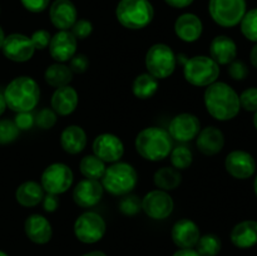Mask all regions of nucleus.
I'll return each instance as SVG.
<instances>
[{"instance_id": "obj_35", "label": "nucleus", "mask_w": 257, "mask_h": 256, "mask_svg": "<svg viewBox=\"0 0 257 256\" xmlns=\"http://www.w3.org/2000/svg\"><path fill=\"white\" fill-rule=\"evenodd\" d=\"M58 122V114L52 108L44 107L34 114V123L38 128L43 131L52 130Z\"/></svg>"}, {"instance_id": "obj_6", "label": "nucleus", "mask_w": 257, "mask_h": 256, "mask_svg": "<svg viewBox=\"0 0 257 256\" xmlns=\"http://www.w3.org/2000/svg\"><path fill=\"white\" fill-rule=\"evenodd\" d=\"M183 78L188 84L206 88L217 82L221 68L210 55H193L188 58L182 67Z\"/></svg>"}, {"instance_id": "obj_7", "label": "nucleus", "mask_w": 257, "mask_h": 256, "mask_svg": "<svg viewBox=\"0 0 257 256\" xmlns=\"http://www.w3.org/2000/svg\"><path fill=\"white\" fill-rule=\"evenodd\" d=\"M145 65L147 73L156 79H167L177 68V57L168 44L155 43L146 52Z\"/></svg>"}, {"instance_id": "obj_20", "label": "nucleus", "mask_w": 257, "mask_h": 256, "mask_svg": "<svg viewBox=\"0 0 257 256\" xmlns=\"http://www.w3.org/2000/svg\"><path fill=\"white\" fill-rule=\"evenodd\" d=\"M49 19L58 30H70L78 20L77 7L72 0H54L49 5Z\"/></svg>"}, {"instance_id": "obj_42", "label": "nucleus", "mask_w": 257, "mask_h": 256, "mask_svg": "<svg viewBox=\"0 0 257 256\" xmlns=\"http://www.w3.org/2000/svg\"><path fill=\"white\" fill-rule=\"evenodd\" d=\"M33 45L37 50H44L49 47L50 39H52V34L48 32L47 29H38L30 35Z\"/></svg>"}, {"instance_id": "obj_28", "label": "nucleus", "mask_w": 257, "mask_h": 256, "mask_svg": "<svg viewBox=\"0 0 257 256\" xmlns=\"http://www.w3.org/2000/svg\"><path fill=\"white\" fill-rule=\"evenodd\" d=\"M73 77L74 74L67 63L54 62L53 64L48 65L44 70L45 83L54 89L69 85L72 83Z\"/></svg>"}, {"instance_id": "obj_49", "label": "nucleus", "mask_w": 257, "mask_h": 256, "mask_svg": "<svg viewBox=\"0 0 257 256\" xmlns=\"http://www.w3.org/2000/svg\"><path fill=\"white\" fill-rule=\"evenodd\" d=\"M7 102H5V98H4V94H3L2 92H0V117H2L3 114H4V112L7 110Z\"/></svg>"}, {"instance_id": "obj_19", "label": "nucleus", "mask_w": 257, "mask_h": 256, "mask_svg": "<svg viewBox=\"0 0 257 256\" xmlns=\"http://www.w3.org/2000/svg\"><path fill=\"white\" fill-rule=\"evenodd\" d=\"M173 32L178 39L191 44L202 37L203 23L198 15L193 13H183L175 20Z\"/></svg>"}, {"instance_id": "obj_9", "label": "nucleus", "mask_w": 257, "mask_h": 256, "mask_svg": "<svg viewBox=\"0 0 257 256\" xmlns=\"http://www.w3.org/2000/svg\"><path fill=\"white\" fill-rule=\"evenodd\" d=\"M107 223L103 216L95 211H85L75 218L73 223V232L75 238L82 243L99 242L105 235Z\"/></svg>"}, {"instance_id": "obj_38", "label": "nucleus", "mask_w": 257, "mask_h": 256, "mask_svg": "<svg viewBox=\"0 0 257 256\" xmlns=\"http://www.w3.org/2000/svg\"><path fill=\"white\" fill-rule=\"evenodd\" d=\"M238 97L241 108L247 112H257V87L246 88L241 94H238Z\"/></svg>"}, {"instance_id": "obj_41", "label": "nucleus", "mask_w": 257, "mask_h": 256, "mask_svg": "<svg viewBox=\"0 0 257 256\" xmlns=\"http://www.w3.org/2000/svg\"><path fill=\"white\" fill-rule=\"evenodd\" d=\"M70 70L73 72V74H83L88 70L89 68V58L87 57L83 53H77L72 59L68 62Z\"/></svg>"}, {"instance_id": "obj_31", "label": "nucleus", "mask_w": 257, "mask_h": 256, "mask_svg": "<svg viewBox=\"0 0 257 256\" xmlns=\"http://www.w3.org/2000/svg\"><path fill=\"white\" fill-rule=\"evenodd\" d=\"M107 165L95 155H87L80 160L79 171L84 178L100 181L105 172Z\"/></svg>"}, {"instance_id": "obj_37", "label": "nucleus", "mask_w": 257, "mask_h": 256, "mask_svg": "<svg viewBox=\"0 0 257 256\" xmlns=\"http://www.w3.org/2000/svg\"><path fill=\"white\" fill-rule=\"evenodd\" d=\"M118 207L123 215L135 216L140 211H142V202H141V198L138 196L128 193V195L122 196L119 203H118Z\"/></svg>"}, {"instance_id": "obj_23", "label": "nucleus", "mask_w": 257, "mask_h": 256, "mask_svg": "<svg viewBox=\"0 0 257 256\" xmlns=\"http://www.w3.org/2000/svg\"><path fill=\"white\" fill-rule=\"evenodd\" d=\"M195 141L197 150L205 156L218 155L225 147V135L216 125L201 128Z\"/></svg>"}, {"instance_id": "obj_43", "label": "nucleus", "mask_w": 257, "mask_h": 256, "mask_svg": "<svg viewBox=\"0 0 257 256\" xmlns=\"http://www.w3.org/2000/svg\"><path fill=\"white\" fill-rule=\"evenodd\" d=\"M13 120H14V123L17 124L18 130H19L20 132H22V131L32 130L35 125L34 114H33V112L15 113V117Z\"/></svg>"}, {"instance_id": "obj_3", "label": "nucleus", "mask_w": 257, "mask_h": 256, "mask_svg": "<svg viewBox=\"0 0 257 256\" xmlns=\"http://www.w3.org/2000/svg\"><path fill=\"white\" fill-rule=\"evenodd\" d=\"M135 148L143 160L161 162L170 156L173 148V140L167 130L151 125L137 133L135 138Z\"/></svg>"}, {"instance_id": "obj_39", "label": "nucleus", "mask_w": 257, "mask_h": 256, "mask_svg": "<svg viewBox=\"0 0 257 256\" xmlns=\"http://www.w3.org/2000/svg\"><path fill=\"white\" fill-rule=\"evenodd\" d=\"M70 32L77 38V40L87 39L93 33V24L88 19H78L72 27Z\"/></svg>"}, {"instance_id": "obj_13", "label": "nucleus", "mask_w": 257, "mask_h": 256, "mask_svg": "<svg viewBox=\"0 0 257 256\" xmlns=\"http://www.w3.org/2000/svg\"><path fill=\"white\" fill-rule=\"evenodd\" d=\"M92 151L93 155L100 158L105 165H110L122 160L124 155V143L114 133L103 132L93 140Z\"/></svg>"}, {"instance_id": "obj_51", "label": "nucleus", "mask_w": 257, "mask_h": 256, "mask_svg": "<svg viewBox=\"0 0 257 256\" xmlns=\"http://www.w3.org/2000/svg\"><path fill=\"white\" fill-rule=\"evenodd\" d=\"M4 39H5V33H4V30H3V28L0 27V50H2V47H3V43H4Z\"/></svg>"}, {"instance_id": "obj_33", "label": "nucleus", "mask_w": 257, "mask_h": 256, "mask_svg": "<svg viewBox=\"0 0 257 256\" xmlns=\"http://www.w3.org/2000/svg\"><path fill=\"white\" fill-rule=\"evenodd\" d=\"M195 248L201 256H217L222 248V241L215 233H205L201 235Z\"/></svg>"}, {"instance_id": "obj_1", "label": "nucleus", "mask_w": 257, "mask_h": 256, "mask_svg": "<svg viewBox=\"0 0 257 256\" xmlns=\"http://www.w3.org/2000/svg\"><path fill=\"white\" fill-rule=\"evenodd\" d=\"M203 104L208 114L218 122L233 119L241 110L238 93L230 84L220 80L206 87Z\"/></svg>"}, {"instance_id": "obj_17", "label": "nucleus", "mask_w": 257, "mask_h": 256, "mask_svg": "<svg viewBox=\"0 0 257 256\" xmlns=\"http://www.w3.org/2000/svg\"><path fill=\"white\" fill-rule=\"evenodd\" d=\"M104 188L100 181L83 178L78 181L72 192L73 201L82 208H92L97 206L103 198Z\"/></svg>"}, {"instance_id": "obj_18", "label": "nucleus", "mask_w": 257, "mask_h": 256, "mask_svg": "<svg viewBox=\"0 0 257 256\" xmlns=\"http://www.w3.org/2000/svg\"><path fill=\"white\" fill-rule=\"evenodd\" d=\"M200 237V227L191 218H181L171 228V238L178 248H195Z\"/></svg>"}, {"instance_id": "obj_12", "label": "nucleus", "mask_w": 257, "mask_h": 256, "mask_svg": "<svg viewBox=\"0 0 257 256\" xmlns=\"http://www.w3.org/2000/svg\"><path fill=\"white\" fill-rule=\"evenodd\" d=\"M201 128V120L197 115L190 112H182L170 120L167 132L173 141L186 145L196 140Z\"/></svg>"}, {"instance_id": "obj_52", "label": "nucleus", "mask_w": 257, "mask_h": 256, "mask_svg": "<svg viewBox=\"0 0 257 256\" xmlns=\"http://www.w3.org/2000/svg\"><path fill=\"white\" fill-rule=\"evenodd\" d=\"M253 191H255V195H256V197H257V175H256V177H255V181H253Z\"/></svg>"}, {"instance_id": "obj_22", "label": "nucleus", "mask_w": 257, "mask_h": 256, "mask_svg": "<svg viewBox=\"0 0 257 256\" xmlns=\"http://www.w3.org/2000/svg\"><path fill=\"white\" fill-rule=\"evenodd\" d=\"M79 104V94L72 85L54 89L50 97V108L60 117H67L75 112Z\"/></svg>"}, {"instance_id": "obj_30", "label": "nucleus", "mask_w": 257, "mask_h": 256, "mask_svg": "<svg viewBox=\"0 0 257 256\" xmlns=\"http://www.w3.org/2000/svg\"><path fill=\"white\" fill-rule=\"evenodd\" d=\"M153 183L158 190L170 191L176 190L182 183V175L181 171L176 170L172 166H165L158 168L153 175Z\"/></svg>"}, {"instance_id": "obj_27", "label": "nucleus", "mask_w": 257, "mask_h": 256, "mask_svg": "<svg viewBox=\"0 0 257 256\" xmlns=\"http://www.w3.org/2000/svg\"><path fill=\"white\" fill-rule=\"evenodd\" d=\"M45 192L42 185L37 181H25L20 183L15 190V200L23 207H35L42 203Z\"/></svg>"}, {"instance_id": "obj_32", "label": "nucleus", "mask_w": 257, "mask_h": 256, "mask_svg": "<svg viewBox=\"0 0 257 256\" xmlns=\"http://www.w3.org/2000/svg\"><path fill=\"white\" fill-rule=\"evenodd\" d=\"M171 166L178 171H185L191 167L193 162V153L185 143H180L178 146L172 148L170 153Z\"/></svg>"}, {"instance_id": "obj_8", "label": "nucleus", "mask_w": 257, "mask_h": 256, "mask_svg": "<svg viewBox=\"0 0 257 256\" xmlns=\"http://www.w3.org/2000/svg\"><path fill=\"white\" fill-rule=\"evenodd\" d=\"M74 182V173L72 168L63 162L48 165L40 176V185L45 193L60 196L69 191Z\"/></svg>"}, {"instance_id": "obj_54", "label": "nucleus", "mask_w": 257, "mask_h": 256, "mask_svg": "<svg viewBox=\"0 0 257 256\" xmlns=\"http://www.w3.org/2000/svg\"><path fill=\"white\" fill-rule=\"evenodd\" d=\"M0 256H9V255H8L7 252H4V251L0 250Z\"/></svg>"}, {"instance_id": "obj_4", "label": "nucleus", "mask_w": 257, "mask_h": 256, "mask_svg": "<svg viewBox=\"0 0 257 256\" xmlns=\"http://www.w3.org/2000/svg\"><path fill=\"white\" fill-rule=\"evenodd\" d=\"M100 183L105 192L122 197L133 192L138 183V173L131 163L118 161L105 168Z\"/></svg>"}, {"instance_id": "obj_36", "label": "nucleus", "mask_w": 257, "mask_h": 256, "mask_svg": "<svg viewBox=\"0 0 257 256\" xmlns=\"http://www.w3.org/2000/svg\"><path fill=\"white\" fill-rule=\"evenodd\" d=\"M20 131L13 119L3 118L0 119V145H10L19 137Z\"/></svg>"}, {"instance_id": "obj_25", "label": "nucleus", "mask_w": 257, "mask_h": 256, "mask_svg": "<svg viewBox=\"0 0 257 256\" xmlns=\"http://www.w3.org/2000/svg\"><path fill=\"white\" fill-rule=\"evenodd\" d=\"M210 57L218 65H228L237 58V45L227 35H217L210 43Z\"/></svg>"}, {"instance_id": "obj_47", "label": "nucleus", "mask_w": 257, "mask_h": 256, "mask_svg": "<svg viewBox=\"0 0 257 256\" xmlns=\"http://www.w3.org/2000/svg\"><path fill=\"white\" fill-rule=\"evenodd\" d=\"M172 256H201L196 248H178Z\"/></svg>"}, {"instance_id": "obj_34", "label": "nucleus", "mask_w": 257, "mask_h": 256, "mask_svg": "<svg viewBox=\"0 0 257 256\" xmlns=\"http://www.w3.org/2000/svg\"><path fill=\"white\" fill-rule=\"evenodd\" d=\"M243 37L252 43H257V8L246 12L240 23Z\"/></svg>"}, {"instance_id": "obj_21", "label": "nucleus", "mask_w": 257, "mask_h": 256, "mask_svg": "<svg viewBox=\"0 0 257 256\" xmlns=\"http://www.w3.org/2000/svg\"><path fill=\"white\" fill-rule=\"evenodd\" d=\"M24 232L27 237L37 245H45L53 237L52 223L40 213H32L25 218Z\"/></svg>"}, {"instance_id": "obj_26", "label": "nucleus", "mask_w": 257, "mask_h": 256, "mask_svg": "<svg viewBox=\"0 0 257 256\" xmlns=\"http://www.w3.org/2000/svg\"><path fill=\"white\" fill-rule=\"evenodd\" d=\"M230 240L238 248H250L257 245V221L245 220L236 223L231 230Z\"/></svg>"}, {"instance_id": "obj_16", "label": "nucleus", "mask_w": 257, "mask_h": 256, "mask_svg": "<svg viewBox=\"0 0 257 256\" xmlns=\"http://www.w3.org/2000/svg\"><path fill=\"white\" fill-rule=\"evenodd\" d=\"M225 168L231 177L236 180H247L256 172V161L251 153L235 150L226 156Z\"/></svg>"}, {"instance_id": "obj_24", "label": "nucleus", "mask_w": 257, "mask_h": 256, "mask_svg": "<svg viewBox=\"0 0 257 256\" xmlns=\"http://www.w3.org/2000/svg\"><path fill=\"white\" fill-rule=\"evenodd\" d=\"M60 147L68 155H79L85 150L88 136L84 128L78 124H69L60 132Z\"/></svg>"}, {"instance_id": "obj_5", "label": "nucleus", "mask_w": 257, "mask_h": 256, "mask_svg": "<svg viewBox=\"0 0 257 256\" xmlns=\"http://www.w3.org/2000/svg\"><path fill=\"white\" fill-rule=\"evenodd\" d=\"M115 18L125 29L142 30L152 23L155 8L150 0H120L115 8Z\"/></svg>"}, {"instance_id": "obj_45", "label": "nucleus", "mask_w": 257, "mask_h": 256, "mask_svg": "<svg viewBox=\"0 0 257 256\" xmlns=\"http://www.w3.org/2000/svg\"><path fill=\"white\" fill-rule=\"evenodd\" d=\"M43 210L48 213H53L58 210L59 207V198L55 195H50V193H45L44 198L42 201Z\"/></svg>"}, {"instance_id": "obj_29", "label": "nucleus", "mask_w": 257, "mask_h": 256, "mask_svg": "<svg viewBox=\"0 0 257 256\" xmlns=\"http://www.w3.org/2000/svg\"><path fill=\"white\" fill-rule=\"evenodd\" d=\"M158 89H160V80L156 79L150 73H141L133 79L132 93L137 99H151L155 97Z\"/></svg>"}, {"instance_id": "obj_40", "label": "nucleus", "mask_w": 257, "mask_h": 256, "mask_svg": "<svg viewBox=\"0 0 257 256\" xmlns=\"http://www.w3.org/2000/svg\"><path fill=\"white\" fill-rule=\"evenodd\" d=\"M227 73L233 80H245L248 75V68L242 60L235 59L227 65Z\"/></svg>"}, {"instance_id": "obj_11", "label": "nucleus", "mask_w": 257, "mask_h": 256, "mask_svg": "<svg viewBox=\"0 0 257 256\" xmlns=\"http://www.w3.org/2000/svg\"><path fill=\"white\" fill-rule=\"evenodd\" d=\"M142 211L150 218L156 221H162L170 217L175 210V201L170 192L163 190L150 191L142 198Z\"/></svg>"}, {"instance_id": "obj_46", "label": "nucleus", "mask_w": 257, "mask_h": 256, "mask_svg": "<svg viewBox=\"0 0 257 256\" xmlns=\"http://www.w3.org/2000/svg\"><path fill=\"white\" fill-rule=\"evenodd\" d=\"M195 0H165L166 4L175 9H185V8L190 7Z\"/></svg>"}, {"instance_id": "obj_10", "label": "nucleus", "mask_w": 257, "mask_h": 256, "mask_svg": "<svg viewBox=\"0 0 257 256\" xmlns=\"http://www.w3.org/2000/svg\"><path fill=\"white\" fill-rule=\"evenodd\" d=\"M246 12V0H210L208 3L211 19L222 28L240 24Z\"/></svg>"}, {"instance_id": "obj_50", "label": "nucleus", "mask_w": 257, "mask_h": 256, "mask_svg": "<svg viewBox=\"0 0 257 256\" xmlns=\"http://www.w3.org/2000/svg\"><path fill=\"white\" fill-rule=\"evenodd\" d=\"M80 256H108V255L100 250H93V251H89V252L83 253V255H80Z\"/></svg>"}, {"instance_id": "obj_44", "label": "nucleus", "mask_w": 257, "mask_h": 256, "mask_svg": "<svg viewBox=\"0 0 257 256\" xmlns=\"http://www.w3.org/2000/svg\"><path fill=\"white\" fill-rule=\"evenodd\" d=\"M20 3L24 9L30 13H34V14L43 13L50 5V0H20Z\"/></svg>"}, {"instance_id": "obj_48", "label": "nucleus", "mask_w": 257, "mask_h": 256, "mask_svg": "<svg viewBox=\"0 0 257 256\" xmlns=\"http://www.w3.org/2000/svg\"><path fill=\"white\" fill-rule=\"evenodd\" d=\"M250 62L253 65V68L257 69V43H255V45H253L250 52Z\"/></svg>"}, {"instance_id": "obj_15", "label": "nucleus", "mask_w": 257, "mask_h": 256, "mask_svg": "<svg viewBox=\"0 0 257 256\" xmlns=\"http://www.w3.org/2000/svg\"><path fill=\"white\" fill-rule=\"evenodd\" d=\"M48 50L54 62L68 63L78 53V40L70 30H58L52 35Z\"/></svg>"}, {"instance_id": "obj_2", "label": "nucleus", "mask_w": 257, "mask_h": 256, "mask_svg": "<svg viewBox=\"0 0 257 256\" xmlns=\"http://www.w3.org/2000/svg\"><path fill=\"white\" fill-rule=\"evenodd\" d=\"M3 94L7 107L13 112H33L39 104L40 87L34 78L19 75L8 83Z\"/></svg>"}, {"instance_id": "obj_14", "label": "nucleus", "mask_w": 257, "mask_h": 256, "mask_svg": "<svg viewBox=\"0 0 257 256\" xmlns=\"http://www.w3.org/2000/svg\"><path fill=\"white\" fill-rule=\"evenodd\" d=\"M2 52L8 60L14 63H25L34 57L37 49L33 45L30 37L22 33H12L5 35Z\"/></svg>"}, {"instance_id": "obj_53", "label": "nucleus", "mask_w": 257, "mask_h": 256, "mask_svg": "<svg viewBox=\"0 0 257 256\" xmlns=\"http://www.w3.org/2000/svg\"><path fill=\"white\" fill-rule=\"evenodd\" d=\"M253 125H255L257 130V112H255V114H253Z\"/></svg>"}]
</instances>
